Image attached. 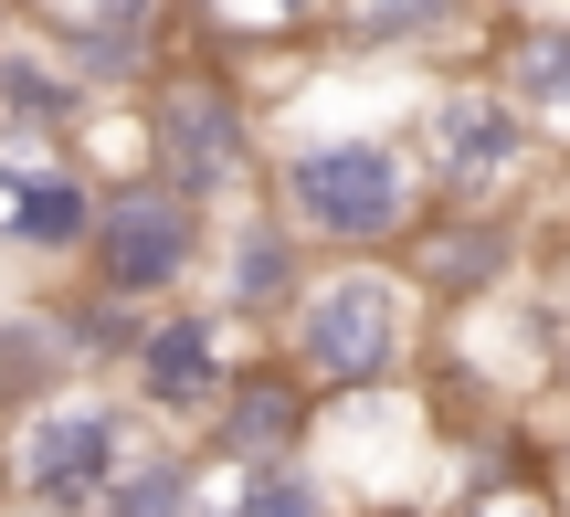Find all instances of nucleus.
Masks as SVG:
<instances>
[{
  "label": "nucleus",
  "instance_id": "obj_1",
  "mask_svg": "<svg viewBox=\"0 0 570 517\" xmlns=\"http://www.w3.org/2000/svg\"><path fill=\"white\" fill-rule=\"evenodd\" d=\"M412 117H285L265 127V180L254 201L306 243V265H391L423 232V169Z\"/></svg>",
  "mask_w": 570,
  "mask_h": 517
},
{
  "label": "nucleus",
  "instance_id": "obj_2",
  "mask_svg": "<svg viewBox=\"0 0 570 517\" xmlns=\"http://www.w3.org/2000/svg\"><path fill=\"white\" fill-rule=\"evenodd\" d=\"M265 349L317 401L412 391V380H423V349H433V307L402 286V265H306L296 307L275 317Z\"/></svg>",
  "mask_w": 570,
  "mask_h": 517
},
{
  "label": "nucleus",
  "instance_id": "obj_3",
  "mask_svg": "<svg viewBox=\"0 0 570 517\" xmlns=\"http://www.w3.org/2000/svg\"><path fill=\"white\" fill-rule=\"evenodd\" d=\"M127 138H138L127 169L180 190L202 222L233 211V201H254V180H265V96H244L223 63H190V53L127 106Z\"/></svg>",
  "mask_w": 570,
  "mask_h": 517
},
{
  "label": "nucleus",
  "instance_id": "obj_4",
  "mask_svg": "<svg viewBox=\"0 0 570 517\" xmlns=\"http://www.w3.org/2000/svg\"><path fill=\"white\" fill-rule=\"evenodd\" d=\"M412 169H423L433 211H508L539 169V138L518 127V106L497 96L487 74H433L412 96Z\"/></svg>",
  "mask_w": 570,
  "mask_h": 517
},
{
  "label": "nucleus",
  "instance_id": "obj_5",
  "mask_svg": "<svg viewBox=\"0 0 570 517\" xmlns=\"http://www.w3.org/2000/svg\"><path fill=\"white\" fill-rule=\"evenodd\" d=\"M202 253H212V222L180 201V190L138 180V169H117V180L96 190V232H85V286L117 296V307L159 317V307H190V286H202Z\"/></svg>",
  "mask_w": 570,
  "mask_h": 517
},
{
  "label": "nucleus",
  "instance_id": "obj_6",
  "mask_svg": "<svg viewBox=\"0 0 570 517\" xmlns=\"http://www.w3.org/2000/svg\"><path fill=\"white\" fill-rule=\"evenodd\" d=\"M127 444H138V422H127L117 391H53L42 412L0 422V486H11L21 517H96V497L117 486Z\"/></svg>",
  "mask_w": 570,
  "mask_h": 517
},
{
  "label": "nucleus",
  "instance_id": "obj_7",
  "mask_svg": "<svg viewBox=\"0 0 570 517\" xmlns=\"http://www.w3.org/2000/svg\"><path fill=\"white\" fill-rule=\"evenodd\" d=\"M21 32H32L96 106L148 96V84L180 63V11H159V0H42V11H21Z\"/></svg>",
  "mask_w": 570,
  "mask_h": 517
},
{
  "label": "nucleus",
  "instance_id": "obj_8",
  "mask_svg": "<svg viewBox=\"0 0 570 517\" xmlns=\"http://www.w3.org/2000/svg\"><path fill=\"white\" fill-rule=\"evenodd\" d=\"M233 359H244V338L223 328V317L190 296V307H159L138 328V349H127V401H138V434H159V444H190L202 434V412L223 401V380H233Z\"/></svg>",
  "mask_w": 570,
  "mask_h": 517
},
{
  "label": "nucleus",
  "instance_id": "obj_9",
  "mask_svg": "<svg viewBox=\"0 0 570 517\" xmlns=\"http://www.w3.org/2000/svg\"><path fill=\"white\" fill-rule=\"evenodd\" d=\"M306 434H317V391L285 370L275 349H244L223 380V401L190 434V465L212 476H244V465H306Z\"/></svg>",
  "mask_w": 570,
  "mask_h": 517
},
{
  "label": "nucleus",
  "instance_id": "obj_10",
  "mask_svg": "<svg viewBox=\"0 0 570 517\" xmlns=\"http://www.w3.org/2000/svg\"><path fill=\"white\" fill-rule=\"evenodd\" d=\"M202 275H212V317H223L233 338H254V349H265L275 317L296 307V286H306V243L275 222L265 201H233V211H212Z\"/></svg>",
  "mask_w": 570,
  "mask_h": 517
},
{
  "label": "nucleus",
  "instance_id": "obj_11",
  "mask_svg": "<svg viewBox=\"0 0 570 517\" xmlns=\"http://www.w3.org/2000/svg\"><path fill=\"white\" fill-rule=\"evenodd\" d=\"M391 265H402V286L433 317H454V307H487V296H508L529 275V232H518V211H423V232Z\"/></svg>",
  "mask_w": 570,
  "mask_h": 517
},
{
  "label": "nucleus",
  "instance_id": "obj_12",
  "mask_svg": "<svg viewBox=\"0 0 570 517\" xmlns=\"http://www.w3.org/2000/svg\"><path fill=\"white\" fill-rule=\"evenodd\" d=\"M96 190L106 180L75 148H0V253H21V265H85Z\"/></svg>",
  "mask_w": 570,
  "mask_h": 517
},
{
  "label": "nucleus",
  "instance_id": "obj_13",
  "mask_svg": "<svg viewBox=\"0 0 570 517\" xmlns=\"http://www.w3.org/2000/svg\"><path fill=\"white\" fill-rule=\"evenodd\" d=\"M475 74L518 106L529 138L570 148V11H497L487 63H475Z\"/></svg>",
  "mask_w": 570,
  "mask_h": 517
},
{
  "label": "nucleus",
  "instance_id": "obj_14",
  "mask_svg": "<svg viewBox=\"0 0 570 517\" xmlns=\"http://www.w3.org/2000/svg\"><path fill=\"white\" fill-rule=\"evenodd\" d=\"M42 317H53V338H63V370H75L85 391H96L106 370H127V349H138V328H148L138 307H117V296H96L85 275H75L63 296H42Z\"/></svg>",
  "mask_w": 570,
  "mask_h": 517
},
{
  "label": "nucleus",
  "instance_id": "obj_15",
  "mask_svg": "<svg viewBox=\"0 0 570 517\" xmlns=\"http://www.w3.org/2000/svg\"><path fill=\"white\" fill-rule=\"evenodd\" d=\"M96 517H202V465H190V444L138 434L127 465H117V486L96 497Z\"/></svg>",
  "mask_w": 570,
  "mask_h": 517
},
{
  "label": "nucleus",
  "instance_id": "obj_16",
  "mask_svg": "<svg viewBox=\"0 0 570 517\" xmlns=\"http://www.w3.org/2000/svg\"><path fill=\"white\" fill-rule=\"evenodd\" d=\"M53 391H75V370H63V338H53V317H42V307H11V317H0V422L42 412Z\"/></svg>",
  "mask_w": 570,
  "mask_h": 517
},
{
  "label": "nucleus",
  "instance_id": "obj_17",
  "mask_svg": "<svg viewBox=\"0 0 570 517\" xmlns=\"http://www.w3.org/2000/svg\"><path fill=\"white\" fill-rule=\"evenodd\" d=\"M202 517H338V497L317 486V465H244V476L202 465Z\"/></svg>",
  "mask_w": 570,
  "mask_h": 517
},
{
  "label": "nucleus",
  "instance_id": "obj_18",
  "mask_svg": "<svg viewBox=\"0 0 570 517\" xmlns=\"http://www.w3.org/2000/svg\"><path fill=\"white\" fill-rule=\"evenodd\" d=\"M423 517H550V497H539V476H529V486H465V497H433Z\"/></svg>",
  "mask_w": 570,
  "mask_h": 517
},
{
  "label": "nucleus",
  "instance_id": "obj_19",
  "mask_svg": "<svg viewBox=\"0 0 570 517\" xmlns=\"http://www.w3.org/2000/svg\"><path fill=\"white\" fill-rule=\"evenodd\" d=\"M539 497H550V517H570V422L539 434Z\"/></svg>",
  "mask_w": 570,
  "mask_h": 517
},
{
  "label": "nucleus",
  "instance_id": "obj_20",
  "mask_svg": "<svg viewBox=\"0 0 570 517\" xmlns=\"http://www.w3.org/2000/svg\"><path fill=\"white\" fill-rule=\"evenodd\" d=\"M550 380H570V317H560V349H550Z\"/></svg>",
  "mask_w": 570,
  "mask_h": 517
},
{
  "label": "nucleus",
  "instance_id": "obj_21",
  "mask_svg": "<svg viewBox=\"0 0 570 517\" xmlns=\"http://www.w3.org/2000/svg\"><path fill=\"white\" fill-rule=\"evenodd\" d=\"M0 42H11V11H0Z\"/></svg>",
  "mask_w": 570,
  "mask_h": 517
}]
</instances>
